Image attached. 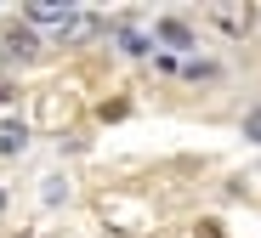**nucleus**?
I'll use <instances>...</instances> for the list:
<instances>
[{
	"label": "nucleus",
	"instance_id": "20e7f679",
	"mask_svg": "<svg viewBox=\"0 0 261 238\" xmlns=\"http://www.w3.org/2000/svg\"><path fill=\"white\" fill-rule=\"evenodd\" d=\"M68 17H74V6H57V0H34V6L23 12L29 29H63Z\"/></svg>",
	"mask_w": 261,
	"mask_h": 238
},
{
	"label": "nucleus",
	"instance_id": "7ed1b4c3",
	"mask_svg": "<svg viewBox=\"0 0 261 238\" xmlns=\"http://www.w3.org/2000/svg\"><path fill=\"white\" fill-rule=\"evenodd\" d=\"M97 34H108V23H102L97 12H80V6H74V17L57 29V45H85V40H97Z\"/></svg>",
	"mask_w": 261,
	"mask_h": 238
},
{
	"label": "nucleus",
	"instance_id": "f03ea898",
	"mask_svg": "<svg viewBox=\"0 0 261 238\" xmlns=\"http://www.w3.org/2000/svg\"><path fill=\"white\" fill-rule=\"evenodd\" d=\"M204 23L222 29V34H233V40H244V34L261 23V12H255V6H204Z\"/></svg>",
	"mask_w": 261,
	"mask_h": 238
},
{
	"label": "nucleus",
	"instance_id": "39448f33",
	"mask_svg": "<svg viewBox=\"0 0 261 238\" xmlns=\"http://www.w3.org/2000/svg\"><path fill=\"white\" fill-rule=\"evenodd\" d=\"M29 153V125L23 119H0V159H23Z\"/></svg>",
	"mask_w": 261,
	"mask_h": 238
},
{
	"label": "nucleus",
	"instance_id": "423d86ee",
	"mask_svg": "<svg viewBox=\"0 0 261 238\" xmlns=\"http://www.w3.org/2000/svg\"><path fill=\"white\" fill-rule=\"evenodd\" d=\"M12 91H17V85H12V74L0 68V102H12Z\"/></svg>",
	"mask_w": 261,
	"mask_h": 238
},
{
	"label": "nucleus",
	"instance_id": "f257e3e1",
	"mask_svg": "<svg viewBox=\"0 0 261 238\" xmlns=\"http://www.w3.org/2000/svg\"><path fill=\"white\" fill-rule=\"evenodd\" d=\"M34 57V29L29 23H0V68H17V63H29Z\"/></svg>",
	"mask_w": 261,
	"mask_h": 238
}]
</instances>
